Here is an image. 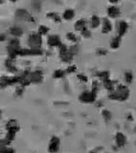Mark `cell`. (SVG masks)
Returning a JSON list of instances; mask_svg holds the SVG:
<instances>
[{"mask_svg":"<svg viewBox=\"0 0 136 153\" xmlns=\"http://www.w3.org/2000/svg\"><path fill=\"white\" fill-rule=\"evenodd\" d=\"M129 96V90L126 85L119 84L117 88L115 89L114 92H111L108 95V99L112 100H120V102H124L127 100Z\"/></svg>","mask_w":136,"mask_h":153,"instance_id":"6da1fadb","label":"cell"},{"mask_svg":"<svg viewBox=\"0 0 136 153\" xmlns=\"http://www.w3.org/2000/svg\"><path fill=\"white\" fill-rule=\"evenodd\" d=\"M20 49H21L20 42H19L18 38H12V39L9 41L7 50H8L9 56L11 59H16V57L18 56V51Z\"/></svg>","mask_w":136,"mask_h":153,"instance_id":"7a4b0ae2","label":"cell"},{"mask_svg":"<svg viewBox=\"0 0 136 153\" xmlns=\"http://www.w3.org/2000/svg\"><path fill=\"white\" fill-rule=\"evenodd\" d=\"M41 45V35H40L38 33H30V36H28V46H30V48H32V49H40Z\"/></svg>","mask_w":136,"mask_h":153,"instance_id":"3957f363","label":"cell"},{"mask_svg":"<svg viewBox=\"0 0 136 153\" xmlns=\"http://www.w3.org/2000/svg\"><path fill=\"white\" fill-rule=\"evenodd\" d=\"M97 98V93L93 92V91H84L79 96L80 102L84 103H92L96 100Z\"/></svg>","mask_w":136,"mask_h":153,"instance_id":"277c9868","label":"cell"},{"mask_svg":"<svg viewBox=\"0 0 136 153\" xmlns=\"http://www.w3.org/2000/svg\"><path fill=\"white\" fill-rule=\"evenodd\" d=\"M16 17L23 21H28V22H33V23L36 22L35 18H34L30 14V13L25 9H18L16 12Z\"/></svg>","mask_w":136,"mask_h":153,"instance_id":"5b68a950","label":"cell"},{"mask_svg":"<svg viewBox=\"0 0 136 153\" xmlns=\"http://www.w3.org/2000/svg\"><path fill=\"white\" fill-rule=\"evenodd\" d=\"M60 139L57 136H53L49 142V145H48V151L50 153H57L60 150Z\"/></svg>","mask_w":136,"mask_h":153,"instance_id":"8992f818","label":"cell"},{"mask_svg":"<svg viewBox=\"0 0 136 153\" xmlns=\"http://www.w3.org/2000/svg\"><path fill=\"white\" fill-rule=\"evenodd\" d=\"M29 79L33 83H40L43 79V73L41 70H36L34 72H31L29 76Z\"/></svg>","mask_w":136,"mask_h":153,"instance_id":"52a82bcc","label":"cell"},{"mask_svg":"<svg viewBox=\"0 0 136 153\" xmlns=\"http://www.w3.org/2000/svg\"><path fill=\"white\" fill-rule=\"evenodd\" d=\"M42 55V51L40 49H20L18 51V56H40Z\"/></svg>","mask_w":136,"mask_h":153,"instance_id":"ba28073f","label":"cell"},{"mask_svg":"<svg viewBox=\"0 0 136 153\" xmlns=\"http://www.w3.org/2000/svg\"><path fill=\"white\" fill-rule=\"evenodd\" d=\"M129 29V24L122 20V21H119L117 24H116V30H117V33H118V36L120 37H122L123 36H125V33H127Z\"/></svg>","mask_w":136,"mask_h":153,"instance_id":"9c48e42d","label":"cell"},{"mask_svg":"<svg viewBox=\"0 0 136 153\" xmlns=\"http://www.w3.org/2000/svg\"><path fill=\"white\" fill-rule=\"evenodd\" d=\"M47 44L50 47H59L61 44V37L58 35H51L47 38Z\"/></svg>","mask_w":136,"mask_h":153,"instance_id":"30bf717a","label":"cell"},{"mask_svg":"<svg viewBox=\"0 0 136 153\" xmlns=\"http://www.w3.org/2000/svg\"><path fill=\"white\" fill-rule=\"evenodd\" d=\"M6 129L10 132L17 133L19 131V129H20V127H19V124L16 120L13 119V120H10V121L6 123Z\"/></svg>","mask_w":136,"mask_h":153,"instance_id":"8fae6325","label":"cell"},{"mask_svg":"<svg viewBox=\"0 0 136 153\" xmlns=\"http://www.w3.org/2000/svg\"><path fill=\"white\" fill-rule=\"evenodd\" d=\"M112 31V25L109 19L108 18H103L102 20V33H108Z\"/></svg>","mask_w":136,"mask_h":153,"instance_id":"7c38bea8","label":"cell"},{"mask_svg":"<svg viewBox=\"0 0 136 153\" xmlns=\"http://www.w3.org/2000/svg\"><path fill=\"white\" fill-rule=\"evenodd\" d=\"M115 142H116V146L118 147H123L126 145V143H127V138H126V136L123 133L118 132L115 135Z\"/></svg>","mask_w":136,"mask_h":153,"instance_id":"4fadbf2b","label":"cell"},{"mask_svg":"<svg viewBox=\"0 0 136 153\" xmlns=\"http://www.w3.org/2000/svg\"><path fill=\"white\" fill-rule=\"evenodd\" d=\"M73 56H74V55L71 54L69 49H68L67 51L65 52H61L60 53V59L62 62H65V63H69V62L72 61L73 59Z\"/></svg>","mask_w":136,"mask_h":153,"instance_id":"5bb4252c","label":"cell"},{"mask_svg":"<svg viewBox=\"0 0 136 153\" xmlns=\"http://www.w3.org/2000/svg\"><path fill=\"white\" fill-rule=\"evenodd\" d=\"M5 66H6L8 71L11 72V73L14 74L17 72V68L16 66V63H14V59H11V57H9L8 59H6V61H5Z\"/></svg>","mask_w":136,"mask_h":153,"instance_id":"9a60e30c","label":"cell"},{"mask_svg":"<svg viewBox=\"0 0 136 153\" xmlns=\"http://www.w3.org/2000/svg\"><path fill=\"white\" fill-rule=\"evenodd\" d=\"M106 13H108V16L114 18V17H117L120 16L121 11L117 6H109L108 8V10H106Z\"/></svg>","mask_w":136,"mask_h":153,"instance_id":"2e32d148","label":"cell"},{"mask_svg":"<svg viewBox=\"0 0 136 153\" xmlns=\"http://www.w3.org/2000/svg\"><path fill=\"white\" fill-rule=\"evenodd\" d=\"M10 33H11V35L13 36L14 37H19L22 36L23 33V30L18 26H13L10 29Z\"/></svg>","mask_w":136,"mask_h":153,"instance_id":"e0dca14e","label":"cell"},{"mask_svg":"<svg viewBox=\"0 0 136 153\" xmlns=\"http://www.w3.org/2000/svg\"><path fill=\"white\" fill-rule=\"evenodd\" d=\"M103 83H104V87L108 91H109V92H114L115 91V84H114L115 81L108 79L105 81H103Z\"/></svg>","mask_w":136,"mask_h":153,"instance_id":"ac0fdd59","label":"cell"},{"mask_svg":"<svg viewBox=\"0 0 136 153\" xmlns=\"http://www.w3.org/2000/svg\"><path fill=\"white\" fill-rule=\"evenodd\" d=\"M86 23L87 22H86V20H84V19H79V20H77L75 23V26H74L75 30L81 32L84 28H86Z\"/></svg>","mask_w":136,"mask_h":153,"instance_id":"d6986e66","label":"cell"},{"mask_svg":"<svg viewBox=\"0 0 136 153\" xmlns=\"http://www.w3.org/2000/svg\"><path fill=\"white\" fill-rule=\"evenodd\" d=\"M75 16V12L72 9H67L64 11V13H62V18L65 20H71V19Z\"/></svg>","mask_w":136,"mask_h":153,"instance_id":"ffe728a7","label":"cell"},{"mask_svg":"<svg viewBox=\"0 0 136 153\" xmlns=\"http://www.w3.org/2000/svg\"><path fill=\"white\" fill-rule=\"evenodd\" d=\"M100 24H101L100 17L97 16H92V17L90 19V26H91V28H93V29L98 28L100 26Z\"/></svg>","mask_w":136,"mask_h":153,"instance_id":"44dd1931","label":"cell"},{"mask_svg":"<svg viewBox=\"0 0 136 153\" xmlns=\"http://www.w3.org/2000/svg\"><path fill=\"white\" fill-rule=\"evenodd\" d=\"M120 43H121V37L119 36H114L112 37V39L110 41V47L112 48V49H118L120 46Z\"/></svg>","mask_w":136,"mask_h":153,"instance_id":"7402d4cb","label":"cell"},{"mask_svg":"<svg viewBox=\"0 0 136 153\" xmlns=\"http://www.w3.org/2000/svg\"><path fill=\"white\" fill-rule=\"evenodd\" d=\"M46 17L53 19V20L57 23H61V16L57 13H46Z\"/></svg>","mask_w":136,"mask_h":153,"instance_id":"603a6c76","label":"cell"},{"mask_svg":"<svg viewBox=\"0 0 136 153\" xmlns=\"http://www.w3.org/2000/svg\"><path fill=\"white\" fill-rule=\"evenodd\" d=\"M97 76H98L102 81H105V80L109 79V73L108 71L98 72V73H97Z\"/></svg>","mask_w":136,"mask_h":153,"instance_id":"cb8c5ba5","label":"cell"},{"mask_svg":"<svg viewBox=\"0 0 136 153\" xmlns=\"http://www.w3.org/2000/svg\"><path fill=\"white\" fill-rule=\"evenodd\" d=\"M65 74H66V71H64L61 69H58L54 72V73H53V78L54 79H61L65 76Z\"/></svg>","mask_w":136,"mask_h":153,"instance_id":"d4e9b609","label":"cell"},{"mask_svg":"<svg viewBox=\"0 0 136 153\" xmlns=\"http://www.w3.org/2000/svg\"><path fill=\"white\" fill-rule=\"evenodd\" d=\"M66 38L69 41H72V42H78V41H79V38H78V36L75 35L74 33H66Z\"/></svg>","mask_w":136,"mask_h":153,"instance_id":"484cf974","label":"cell"},{"mask_svg":"<svg viewBox=\"0 0 136 153\" xmlns=\"http://www.w3.org/2000/svg\"><path fill=\"white\" fill-rule=\"evenodd\" d=\"M48 32H49V28L44 26V25H40V27H38V33L41 36H45L48 33Z\"/></svg>","mask_w":136,"mask_h":153,"instance_id":"4316f807","label":"cell"},{"mask_svg":"<svg viewBox=\"0 0 136 153\" xmlns=\"http://www.w3.org/2000/svg\"><path fill=\"white\" fill-rule=\"evenodd\" d=\"M0 153H16V151H14L12 147H8L7 146H2L1 145Z\"/></svg>","mask_w":136,"mask_h":153,"instance_id":"83f0119b","label":"cell"},{"mask_svg":"<svg viewBox=\"0 0 136 153\" xmlns=\"http://www.w3.org/2000/svg\"><path fill=\"white\" fill-rule=\"evenodd\" d=\"M102 115H103V118L105 119V122H109L111 120V112L108 111V110H104L103 112H102Z\"/></svg>","mask_w":136,"mask_h":153,"instance_id":"f1b7e54d","label":"cell"},{"mask_svg":"<svg viewBox=\"0 0 136 153\" xmlns=\"http://www.w3.org/2000/svg\"><path fill=\"white\" fill-rule=\"evenodd\" d=\"M133 79V75L132 72H126L125 73V80L127 83H130Z\"/></svg>","mask_w":136,"mask_h":153,"instance_id":"f546056e","label":"cell"},{"mask_svg":"<svg viewBox=\"0 0 136 153\" xmlns=\"http://www.w3.org/2000/svg\"><path fill=\"white\" fill-rule=\"evenodd\" d=\"M81 36H84V37H85V38H89V37H91V32H90L87 28H84V30H82V31L81 32Z\"/></svg>","mask_w":136,"mask_h":153,"instance_id":"4dcf8cb0","label":"cell"},{"mask_svg":"<svg viewBox=\"0 0 136 153\" xmlns=\"http://www.w3.org/2000/svg\"><path fill=\"white\" fill-rule=\"evenodd\" d=\"M99 88H100L99 82H98V81L94 80L93 82H92V91H93V92H95V93H97V92H98Z\"/></svg>","mask_w":136,"mask_h":153,"instance_id":"1f68e13d","label":"cell"},{"mask_svg":"<svg viewBox=\"0 0 136 153\" xmlns=\"http://www.w3.org/2000/svg\"><path fill=\"white\" fill-rule=\"evenodd\" d=\"M69 51H70V53L71 54H73V55H77L78 54V52H79V47H78V45H72L70 48H69Z\"/></svg>","mask_w":136,"mask_h":153,"instance_id":"d6a6232c","label":"cell"},{"mask_svg":"<svg viewBox=\"0 0 136 153\" xmlns=\"http://www.w3.org/2000/svg\"><path fill=\"white\" fill-rule=\"evenodd\" d=\"M76 70H77V67H76V65H69L66 68V73L67 74H71V73H74V72H76Z\"/></svg>","mask_w":136,"mask_h":153,"instance_id":"836d02e7","label":"cell"},{"mask_svg":"<svg viewBox=\"0 0 136 153\" xmlns=\"http://www.w3.org/2000/svg\"><path fill=\"white\" fill-rule=\"evenodd\" d=\"M77 78L79 80H81V82H87V80H88V79H87V76L84 74H79L77 76Z\"/></svg>","mask_w":136,"mask_h":153,"instance_id":"e575fe53","label":"cell"},{"mask_svg":"<svg viewBox=\"0 0 136 153\" xmlns=\"http://www.w3.org/2000/svg\"><path fill=\"white\" fill-rule=\"evenodd\" d=\"M108 54V51H106L105 49H98L97 50V55L99 56H105Z\"/></svg>","mask_w":136,"mask_h":153,"instance_id":"d590c367","label":"cell"},{"mask_svg":"<svg viewBox=\"0 0 136 153\" xmlns=\"http://www.w3.org/2000/svg\"><path fill=\"white\" fill-rule=\"evenodd\" d=\"M16 96H21L22 94H23V86H20V87H18L17 89H16Z\"/></svg>","mask_w":136,"mask_h":153,"instance_id":"8d00e7d4","label":"cell"},{"mask_svg":"<svg viewBox=\"0 0 136 153\" xmlns=\"http://www.w3.org/2000/svg\"><path fill=\"white\" fill-rule=\"evenodd\" d=\"M108 1L110 2V3H112V4H117L120 0H108Z\"/></svg>","mask_w":136,"mask_h":153,"instance_id":"74e56055","label":"cell"},{"mask_svg":"<svg viewBox=\"0 0 136 153\" xmlns=\"http://www.w3.org/2000/svg\"><path fill=\"white\" fill-rule=\"evenodd\" d=\"M133 118L132 116V114H129V116H128V121H132Z\"/></svg>","mask_w":136,"mask_h":153,"instance_id":"f35d334b","label":"cell"},{"mask_svg":"<svg viewBox=\"0 0 136 153\" xmlns=\"http://www.w3.org/2000/svg\"><path fill=\"white\" fill-rule=\"evenodd\" d=\"M0 40H1V41H4V40H5V36H4V35H1V36H0Z\"/></svg>","mask_w":136,"mask_h":153,"instance_id":"ab89813d","label":"cell"},{"mask_svg":"<svg viewBox=\"0 0 136 153\" xmlns=\"http://www.w3.org/2000/svg\"><path fill=\"white\" fill-rule=\"evenodd\" d=\"M101 105H103V103H102V102H99V103H97V107L101 106Z\"/></svg>","mask_w":136,"mask_h":153,"instance_id":"60d3db41","label":"cell"},{"mask_svg":"<svg viewBox=\"0 0 136 153\" xmlns=\"http://www.w3.org/2000/svg\"><path fill=\"white\" fill-rule=\"evenodd\" d=\"M11 1H12V2H16L17 0H11Z\"/></svg>","mask_w":136,"mask_h":153,"instance_id":"b9f144b4","label":"cell"},{"mask_svg":"<svg viewBox=\"0 0 136 153\" xmlns=\"http://www.w3.org/2000/svg\"><path fill=\"white\" fill-rule=\"evenodd\" d=\"M88 153H95V151H90V152H88Z\"/></svg>","mask_w":136,"mask_h":153,"instance_id":"7bdbcfd3","label":"cell"},{"mask_svg":"<svg viewBox=\"0 0 136 153\" xmlns=\"http://www.w3.org/2000/svg\"><path fill=\"white\" fill-rule=\"evenodd\" d=\"M134 130H135V131H136V126H135V127H134Z\"/></svg>","mask_w":136,"mask_h":153,"instance_id":"ee69618b","label":"cell"}]
</instances>
